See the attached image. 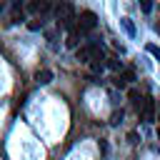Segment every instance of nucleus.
Masks as SVG:
<instances>
[{
	"label": "nucleus",
	"instance_id": "nucleus-1",
	"mask_svg": "<svg viewBox=\"0 0 160 160\" xmlns=\"http://www.w3.org/2000/svg\"><path fill=\"white\" fill-rule=\"evenodd\" d=\"M55 18H58V28H68V30H75V10L70 2H58L55 5Z\"/></svg>",
	"mask_w": 160,
	"mask_h": 160
},
{
	"label": "nucleus",
	"instance_id": "nucleus-2",
	"mask_svg": "<svg viewBox=\"0 0 160 160\" xmlns=\"http://www.w3.org/2000/svg\"><path fill=\"white\" fill-rule=\"evenodd\" d=\"M100 52H102V50H100V45H95V42H88V45H82V48L75 50L78 60H95Z\"/></svg>",
	"mask_w": 160,
	"mask_h": 160
},
{
	"label": "nucleus",
	"instance_id": "nucleus-3",
	"mask_svg": "<svg viewBox=\"0 0 160 160\" xmlns=\"http://www.w3.org/2000/svg\"><path fill=\"white\" fill-rule=\"evenodd\" d=\"M95 25H98V15L90 12V10H85V12L80 15V20H78V30H80V32H90Z\"/></svg>",
	"mask_w": 160,
	"mask_h": 160
},
{
	"label": "nucleus",
	"instance_id": "nucleus-4",
	"mask_svg": "<svg viewBox=\"0 0 160 160\" xmlns=\"http://www.w3.org/2000/svg\"><path fill=\"white\" fill-rule=\"evenodd\" d=\"M140 110H142V120H145V122H152V120H155V102H152L150 98L142 100V108H140Z\"/></svg>",
	"mask_w": 160,
	"mask_h": 160
},
{
	"label": "nucleus",
	"instance_id": "nucleus-5",
	"mask_svg": "<svg viewBox=\"0 0 160 160\" xmlns=\"http://www.w3.org/2000/svg\"><path fill=\"white\" fill-rule=\"evenodd\" d=\"M48 8H50L48 0H32V2H30V10H32V12H48Z\"/></svg>",
	"mask_w": 160,
	"mask_h": 160
},
{
	"label": "nucleus",
	"instance_id": "nucleus-6",
	"mask_svg": "<svg viewBox=\"0 0 160 160\" xmlns=\"http://www.w3.org/2000/svg\"><path fill=\"white\" fill-rule=\"evenodd\" d=\"M80 30L75 28V30H70V38H68V48H78V42H80Z\"/></svg>",
	"mask_w": 160,
	"mask_h": 160
},
{
	"label": "nucleus",
	"instance_id": "nucleus-7",
	"mask_svg": "<svg viewBox=\"0 0 160 160\" xmlns=\"http://www.w3.org/2000/svg\"><path fill=\"white\" fill-rule=\"evenodd\" d=\"M120 25L125 28V32H128L130 38L135 35V25H132V20H130V18H120Z\"/></svg>",
	"mask_w": 160,
	"mask_h": 160
},
{
	"label": "nucleus",
	"instance_id": "nucleus-8",
	"mask_svg": "<svg viewBox=\"0 0 160 160\" xmlns=\"http://www.w3.org/2000/svg\"><path fill=\"white\" fill-rule=\"evenodd\" d=\"M50 80H52V72L50 70H38V82L40 85H48Z\"/></svg>",
	"mask_w": 160,
	"mask_h": 160
},
{
	"label": "nucleus",
	"instance_id": "nucleus-9",
	"mask_svg": "<svg viewBox=\"0 0 160 160\" xmlns=\"http://www.w3.org/2000/svg\"><path fill=\"white\" fill-rule=\"evenodd\" d=\"M145 50H148L150 55H155V58L160 60V48H158V45H152V42H150V45H145Z\"/></svg>",
	"mask_w": 160,
	"mask_h": 160
},
{
	"label": "nucleus",
	"instance_id": "nucleus-10",
	"mask_svg": "<svg viewBox=\"0 0 160 160\" xmlns=\"http://www.w3.org/2000/svg\"><path fill=\"white\" fill-rule=\"evenodd\" d=\"M130 80H135V72L132 70H125L122 72V82H130Z\"/></svg>",
	"mask_w": 160,
	"mask_h": 160
},
{
	"label": "nucleus",
	"instance_id": "nucleus-11",
	"mask_svg": "<svg viewBox=\"0 0 160 160\" xmlns=\"http://www.w3.org/2000/svg\"><path fill=\"white\" fill-rule=\"evenodd\" d=\"M140 8H142L145 12H150V10H152V0H140Z\"/></svg>",
	"mask_w": 160,
	"mask_h": 160
},
{
	"label": "nucleus",
	"instance_id": "nucleus-12",
	"mask_svg": "<svg viewBox=\"0 0 160 160\" xmlns=\"http://www.w3.org/2000/svg\"><path fill=\"white\" fill-rule=\"evenodd\" d=\"M155 32H158V35H160V22H155Z\"/></svg>",
	"mask_w": 160,
	"mask_h": 160
},
{
	"label": "nucleus",
	"instance_id": "nucleus-13",
	"mask_svg": "<svg viewBox=\"0 0 160 160\" xmlns=\"http://www.w3.org/2000/svg\"><path fill=\"white\" fill-rule=\"evenodd\" d=\"M0 12H2V5H0Z\"/></svg>",
	"mask_w": 160,
	"mask_h": 160
},
{
	"label": "nucleus",
	"instance_id": "nucleus-14",
	"mask_svg": "<svg viewBox=\"0 0 160 160\" xmlns=\"http://www.w3.org/2000/svg\"><path fill=\"white\" fill-rule=\"evenodd\" d=\"M158 120H160V118H158ZM158 132H160V128H158Z\"/></svg>",
	"mask_w": 160,
	"mask_h": 160
}]
</instances>
